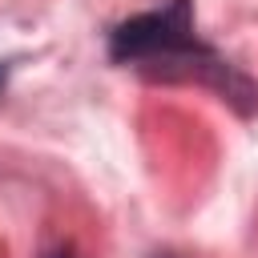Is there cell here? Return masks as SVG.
Segmentation results:
<instances>
[{
  "instance_id": "2",
  "label": "cell",
  "mask_w": 258,
  "mask_h": 258,
  "mask_svg": "<svg viewBox=\"0 0 258 258\" xmlns=\"http://www.w3.org/2000/svg\"><path fill=\"white\" fill-rule=\"evenodd\" d=\"M48 258H73V254H64V250H56V254H48Z\"/></svg>"
},
{
  "instance_id": "1",
  "label": "cell",
  "mask_w": 258,
  "mask_h": 258,
  "mask_svg": "<svg viewBox=\"0 0 258 258\" xmlns=\"http://www.w3.org/2000/svg\"><path fill=\"white\" fill-rule=\"evenodd\" d=\"M189 52H198L194 36H189V20H185V4L177 0L169 12H149V16H133L129 24H121L113 32V56L117 60H185Z\"/></svg>"
}]
</instances>
